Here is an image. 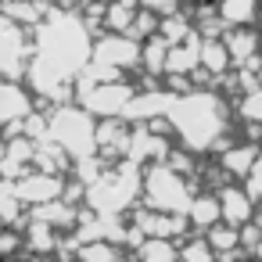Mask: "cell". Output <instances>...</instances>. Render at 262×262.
<instances>
[{"label":"cell","instance_id":"21","mask_svg":"<svg viewBox=\"0 0 262 262\" xmlns=\"http://www.w3.org/2000/svg\"><path fill=\"white\" fill-rule=\"evenodd\" d=\"M194 4H215L219 8V0H194Z\"/></svg>","mask_w":262,"mask_h":262},{"label":"cell","instance_id":"16","mask_svg":"<svg viewBox=\"0 0 262 262\" xmlns=\"http://www.w3.org/2000/svg\"><path fill=\"white\" fill-rule=\"evenodd\" d=\"M180 262H215V248L201 237H194L183 251H180Z\"/></svg>","mask_w":262,"mask_h":262},{"label":"cell","instance_id":"13","mask_svg":"<svg viewBox=\"0 0 262 262\" xmlns=\"http://www.w3.org/2000/svg\"><path fill=\"white\" fill-rule=\"evenodd\" d=\"M158 36H162V40H169V43H183V40H190V36H194V26H190L183 15H165V18H162V26H158Z\"/></svg>","mask_w":262,"mask_h":262},{"label":"cell","instance_id":"11","mask_svg":"<svg viewBox=\"0 0 262 262\" xmlns=\"http://www.w3.org/2000/svg\"><path fill=\"white\" fill-rule=\"evenodd\" d=\"M233 54L226 47V40H201V69H208L212 76H223L230 69Z\"/></svg>","mask_w":262,"mask_h":262},{"label":"cell","instance_id":"5","mask_svg":"<svg viewBox=\"0 0 262 262\" xmlns=\"http://www.w3.org/2000/svg\"><path fill=\"white\" fill-rule=\"evenodd\" d=\"M15 194L26 205H51L61 194V180L54 172H29V176H22L15 183Z\"/></svg>","mask_w":262,"mask_h":262},{"label":"cell","instance_id":"6","mask_svg":"<svg viewBox=\"0 0 262 262\" xmlns=\"http://www.w3.org/2000/svg\"><path fill=\"white\" fill-rule=\"evenodd\" d=\"M262 0H219V18L226 29H251L258 22Z\"/></svg>","mask_w":262,"mask_h":262},{"label":"cell","instance_id":"7","mask_svg":"<svg viewBox=\"0 0 262 262\" xmlns=\"http://www.w3.org/2000/svg\"><path fill=\"white\" fill-rule=\"evenodd\" d=\"M219 201H223V219H226L230 226H248V219H251V212H255V201H251L248 190L226 187V190L219 194Z\"/></svg>","mask_w":262,"mask_h":262},{"label":"cell","instance_id":"17","mask_svg":"<svg viewBox=\"0 0 262 262\" xmlns=\"http://www.w3.org/2000/svg\"><path fill=\"white\" fill-rule=\"evenodd\" d=\"M208 244L215 248V255L219 251H226V248H237L241 244V233H237V226H215V230H208Z\"/></svg>","mask_w":262,"mask_h":262},{"label":"cell","instance_id":"19","mask_svg":"<svg viewBox=\"0 0 262 262\" xmlns=\"http://www.w3.org/2000/svg\"><path fill=\"white\" fill-rule=\"evenodd\" d=\"M248 194H251V201H255V205H262V155H258L255 169L248 172Z\"/></svg>","mask_w":262,"mask_h":262},{"label":"cell","instance_id":"18","mask_svg":"<svg viewBox=\"0 0 262 262\" xmlns=\"http://www.w3.org/2000/svg\"><path fill=\"white\" fill-rule=\"evenodd\" d=\"M241 115H244V119H251V122H262V86L241 101Z\"/></svg>","mask_w":262,"mask_h":262},{"label":"cell","instance_id":"2","mask_svg":"<svg viewBox=\"0 0 262 262\" xmlns=\"http://www.w3.org/2000/svg\"><path fill=\"white\" fill-rule=\"evenodd\" d=\"M144 194H147V205L158 208V212H187L190 208V190L183 183V176L172 169V165H158L144 176Z\"/></svg>","mask_w":262,"mask_h":262},{"label":"cell","instance_id":"9","mask_svg":"<svg viewBox=\"0 0 262 262\" xmlns=\"http://www.w3.org/2000/svg\"><path fill=\"white\" fill-rule=\"evenodd\" d=\"M219 219H223V201L212 198V194L194 198L190 208H187V223H194V226H201V230H215Z\"/></svg>","mask_w":262,"mask_h":262},{"label":"cell","instance_id":"1","mask_svg":"<svg viewBox=\"0 0 262 262\" xmlns=\"http://www.w3.org/2000/svg\"><path fill=\"white\" fill-rule=\"evenodd\" d=\"M169 126L190 151H208L223 147V129H226V108L215 94H183L169 108Z\"/></svg>","mask_w":262,"mask_h":262},{"label":"cell","instance_id":"15","mask_svg":"<svg viewBox=\"0 0 262 262\" xmlns=\"http://www.w3.org/2000/svg\"><path fill=\"white\" fill-rule=\"evenodd\" d=\"M79 262H119V251H115L108 241H90V244L79 251Z\"/></svg>","mask_w":262,"mask_h":262},{"label":"cell","instance_id":"14","mask_svg":"<svg viewBox=\"0 0 262 262\" xmlns=\"http://www.w3.org/2000/svg\"><path fill=\"white\" fill-rule=\"evenodd\" d=\"M22 115H29V94L22 86L8 83L4 86V119H22Z\"/></svg>","mask_w":262,"mask_h":262},{"label":"cell","instance_id":"12","mask_svg":"<svg viewBox=\"0 0 262 262\" xmlns=\"http://www.w3.org/2000/svg\"><path fill=\"white\" fill-rule=\"evenodd\" d=\"M137 262H180V251L169 237H147L137 244Z\"/></svg>","mask_w":262,"mask_h":262},{"label":"cell","instance_id":"10","mask_svg":"<svg viewBox=\"0 0 262 262\" xmlns=\"http://www.w3.org/2000/svg\"><path fill=\"white\" fill-rule=\"evenodd\" d=\"M258 144H248V147H241V144H230V151L223 155V169H230L233 176H244L248 180V172L255 169V162H258Z\"/></svg>","mask_w":262,"mask_h":262},{"label":"cell","instance_id":"8","mask_svg":"<svg viewBox=\"0 0 262 262\" xmlns=\"http://www.w3.org/2000/svg\"><path fill=\"white\" fill-rule=\"evenodd\" d=\"M22 54H29V33H22V26H15V22H8L4 26V65H8V76L15 79L18 76V58Z\"/></svg>","mask_w":262,"mask_h":262},{"label":"cell","instance_id":"4","mask_svg":"<svg viewBox=\"0 0 262 262\" xmlns=\"http://www.w3.org/2000/svg\"><path fill=\"white\" fill-rule=\"evenodd\" d=\"M140 54H144V47H140L129 33L104 36V40L94 47V61H97V65H108V69H129V65H137Z\"/></svg>","mask_w":262,"mask_h":262},{"label":"cell","instance_id":"22","mask_svg":"<svg viewBox=\"0 0 262 262\" xmlns=\"http://www.w3.org/2000/svg\"><path fill=\"white\" fill-rule=\"evenodd\" d=\"M29 262H51V258H29Z\"/></svg>","mask_w":262,"mask_h":262},{"label":"cell","instance_id":"3","mask_svg":"<svg viewBox=\"0 0 262 262\" xmlns=\"http://www.w3.org/2000/svg\"><path fill=\"white\" fill-rule=\"evenodd\" d=\"M51 129H54L61 151H69L72 158H86V155H94L97 129H94L90 115L72 112V108H69V112H54V115H51Z\"/></svg>","mask_w":262,"mask_h":262},{"label":"cell","instance_id":"20","mask_svg":"<svg viewBox=\"0 0 262 262\" xmlns=\"http://www.w3.org/2000/svg\"><path fill=\"white\" fill-rule=\"evenodd\" d=\"M140 8H144V11H155L158 18H165V15H176L180 0H140Z\"/></svg>","mask_w":262,"mask_h":262}]
</instances>
